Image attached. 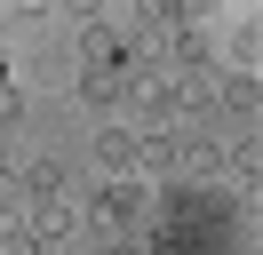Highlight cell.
Returning <instances> with one entry per match:
<instances>
[{"instance_id": "6da1fadb", "label": "cell", "mask_w": 263, "mask_h": 255, "mask_svg": "<svg viewBox=\"0 0 263 255\" xmlns=\"http://www.w3.org/2000/svg\"><path fill=\"white\" fill-rule=\"evenodd\" d=\"M136 215H144V191H136L128 175H120V184H104V191H96V223H112V231H128Z\"/></svg>"}]
</instances>
